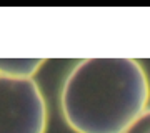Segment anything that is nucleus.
I'll list each match as a JSON object with an SVG mask.
<instances>
[{
  "label": "nucleus",
  "instance_id": "1",
  "mask_svg": "<svg viewBox=\"0 0 150 133\" xmlns=\"http://www.w3.org/2000/svg\"><path fill=\"white\" fill-rule=\"evenodd\" d=\"M149 98V78L137 60L93 57L67 75L60 110L75 133H123Z\"/></svg>",
  "mask_w": 150,
  "mask_h": 133
},
{
  "label": "nucleus",
  "instance_id": "4",
  "mask_svg": "<svg viewBox=\"0 0 150 133\" xmlns=\"http://www.w3.org/2000/svg\"><path fill=\"white\" fill-rule=\"evenodd\" d=\"M123 133H150V108L140 113Z\"/></svg>",
  "mask_w": 150,
  "mask_h": 133
},
{
  "label": "nucleus",
  "instance_id": "3",
  "mask_svg": "<svg viewBox=\"0 0 150 133\" xmlns=\"http://www.w3.org/2000/svg\"><path fill=\"white\" fill-rule=\"evenodd\" d=\"M45 58H0V75L12 78H33Z\"/></svg>",
  "mask_w": 150,
  "mask_h": 133
},
{
  "label": "nucleus",
  "instance_id": "2",
  "mask_svg": "<svg viewBox=\"0 0 150 133\" xmlns=\"http://www.w3.org/2000/svg\"><path fill=\"white\" fill-rule=\"evenodd\" d=\"M47 103L33 78L0 75V133H45Z\"/></svg>",
  "mask_w": 150,
  "mask_h": 133
}]
</instances>
